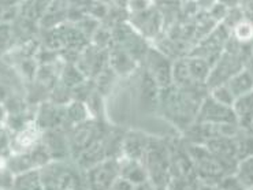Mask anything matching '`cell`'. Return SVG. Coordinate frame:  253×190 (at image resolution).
<instances>
[{"label": "cell", "instance_id": "cell-1", "mask_svg": "<svg viewBox=\"0 0 253 190\" xmlns=\"http://www.w3.org/2000/svg\"><path fill=\"white\" fill-rule=\"evenodd\" d=\"M147 174L158 188H166V182H171V152L167 151L165 145L158 143H148L147 151Z\"/></svg>", "mask_w": 253, "mask_h": 190}, {"label": "cell", "instance_id": "cell-2", "mask_svg": "<svg viewBox=\"0 0 253 190\" xmlns=\"http://www.w3.org/2000/svg\"><path fill=\"white\" fill-rule=\"evenodd\" d=\"M189 157L193 163L194 172L204 178H218L224 174V167L207 148H190Z\"/></svg>", "mask_w": 253, "mask_h": 190}, {"label": "cell", "instance_id": "cell-3", "mask_svg": "<svg viewBox=\"0 0 253 190\" xmlns=\"http://www.w3.org/2000/svg\"><path fill=\"white\" fill-rule=\"evenodd\" d=\"M199 119L201 120V123H210V125H231L237 122V116L233 108L220 104L212 97H208L203 103Z\"/></svg>", "mask_w": 253, "mask_h": 190}, {"label": "cell", "instance_id": "cell-4", "mask_svg": "<svg viewBox=\"0 0 253 190\" xmlns=\"http://www.w3.org/2000/svg\"><path fill=\"white\" fill-rule=\"evenodd\" d=\"M119 166L117 161L99 163L89 171V184L92 190H110L118 179Z\"/></svg>", "mask_w": 253, "mask_h": 190}, {"label": "cell", "instance_id": "cell-5", "mask_svg": "<svg viewBox=\"0 0 253 190\" xmlns=\"http://www.w3.org/2000/svg\"><path fill=\"white\" fill-rule=\"evenodd\" d=\"M224 85L229 88L236 100L240 97H244L253 92V73L247 69H242L234 77L230 78Z\"/></svg>", "mask_w": 253, "mask_h": 190}, {"label": "cell", "instance_id": "cell-6", "mask_svg": "<svg viewBox=\"0 0 253 190\" xmlns=\"http://www.w3.org/2000/svg\"><path fill=\"white\" fill-rule=\"evenodd\" d=\"M236 179L245 189L253 188V156L242 159L237 164Z\"/></svg>", "mask_w": 253, "mask_h": 190}, {"label": "cell", "instance_id": "cell-7", "mask_svg": "<svg viewBox=\"0 0 253 190\" xmlns=\"http://www.w3.org/2000/svg\"><path fill=\"white\" fill-rule=\"evenodd\" d=\"M234 33L240 41H248L253 37V26L249 22H240L237 24Z\"/></svg>", "mask_w": 253, "mask_h": 190}, {"label": "cell", "instance_id": "cell-8", "mask_svg": "<svg viewBox=\"0 0 253 190\" xmlns=\"http://www.w3.org/2000/svg\"><path fill=\"white\" fill-rule=\"evenodd\" d=\"M238 122L241 123V126L245 129V131H247L249 136H253V110L248 114L247 116L240 119Z\"/></svg>", "mask_w": 253, "mask_h": 190}, {"label": "cell", "instance_id": "cell-9", "mask_svg": "<svg viewBox=\"0 0 253 190\" xmlns=\"http://www.w3.org/2000/svg\"><path fill=\"white\" fill-rule=\"evenodd\" d=\"M156 190H167L166 188H156Z\"/></svg>", "mask_w": 253, "mask_h": 190}, {"label": "cell", "instance_id": "cell-10", "mask_svg": "<svg viewBox=\"0 0 253 190\" xmlns=\"http://www.w3.org/2000/svg\"><path fill=\"white\" fill-rule=\"evenodd\" d=\"M247 190H253V188H251V189H247Z\"/></svg>", "mask_w": 253, "mask_h": 190}]
</instances>
